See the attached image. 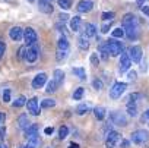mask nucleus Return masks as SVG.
Instances as JSON below:
<instances>
[{
    "instance_id": "nucleus-41",
    "label": "nucleus",
    "mask_w": 149,
    "mask_h": 148,
    "mask_svg": "<svg viewBox=\"0 0 149 148\" xmlns=\"http://www.w3.org/2000/svg\"><path fill=\"white\" fill-rule=\"evenodd\" d=\"M111 24H113V21H108L107 24H104V25H102V28H101V29H102V32H104V34L110 31V27H111Z\"/></svg>"
},
{
    "instance_id": "nucleus-3",
    "label": "nucleus",
    "mask_w": 149,
    "mask_h": 148,
    "mask_svg": "<svg viewBox=\"0 0 149 148\" xmlns=\"http://www.w3.org/2000/svg\"><path fill=\"white\" fill-rule=\"evenodd\" d=\"M121 135L116 130H108L107 138H105V147L107 148H118V144L121 141Z\"/></svg>"
},
{
    "instance_id": "nucleus-45",
    "label": "nucleus",
    "mask_w": 149,
    "mask_h": 148,
    "mask_svg": "<svg viewBox=\"0 0 149 148\" xmlns=\"http://www.w3.org/2000/svg\"><path fill=\"white\" fill-rule=\"evenodd\" d=\"M136 76H137V73H136L134 70H133V72H129V79H130V81H134Z\"/></svg>"
},
{
    "instance_id": "nucleus-33",
    "label": "nucleus",
    "mask_w": 149,
    "mask_h": 148,
    "mask_svg": "<svg viewBox=\"0 0 149 148\" xmlns=\"http://www.w3.org/2000/svg\"><path fill=\"white\" fill-rule=\"evenodd\" d=\"M140 98H143V94H140V93H133V94H130V95H129L127 103H136V101H137V100H140Z\"/></svg>"
},
{
    "instance_id": "nucleus-15",
    "label": "nucleus",
    "mask_w": 149,
    "mask_h": 148,
    "mask_svg": "<svg viewBox=\"0 0 149 148\" xmlns=\"http://www.w3.org/2000/svg\"><path fill=\"white\" fill-rule=\"evenodd\" d=\"M40 11L42 13H53V3H51V0H40V5H38Z\"/></svg>"
},
{
    "instance_id": "nucleus-20",
    "label": "nucleus",
    "mask_w": 149,
    "mask_h": 148,
    "mask_svg": "<svg viewBox=\"0 0 149 148\" xmlns=\"http://www.w3.org/2000/svg\"><path fill=\"white\" fill-rule=\"evenodd\" d=\"M78 44H79V47L82 48V50H86L88 47H89V43H88V35L84 32L79 38H78Z\"/></svg>"
},
{
    "instance_id": "nucleus-39",
    "label": "nucleus",
    "mask_w": 149,
    "mask_h": 148,
    "mask_svg": "<svg viewBox=\"0 0 149 148\" xmlns=\"http://www.w3.org/2000/svg\"><path fill=\"white\" fill-rule=\"evenodd\" d=\"M10 101V90H5L3 91V103H9Z\"/></svg>"
},
{
    "instance_id": "nucleus-24",
    "label": "nucleus",
    "mask_w": 149,
    "mask_h": 148,
    "mask_svg": "<svg viewBox=\"0 0 149 148\" xmlns=\"http://www.w3.org/2000/svg\"><path fill=\"white\" fill-rule=\"evenodd\" d=\"M54 81L60 85V84H63V81H64V73H63V70H60V69H56L54 70Z\"/></svg>"
},
{
    "instance_id": "nucleus-2",
    "label": "nucleus",
    "mask_w": 149,
    "mask_h": 148,
    "mask_svg": "<svg viewBox=\"0 0 149 148\" xmlns=\"http://www.w3.org/2000/svg\"><path fill=\"white\" fill-rule=\"evenodd\" d=\"M130 141L136 145H145L146 142H149V132L145 129H137L132 133Z\"/></svg>"
},
{
    "instance_id": "nucleus-7",
    "label": "nucleus",
    "mask_w": 149,
    "mask_h": 148,
    "mask_svg": "<svg viewBox=\"0 0 149 148\" xmlns=\"http://www.w3.org/2000/svg\"><path fill=\"white\" fill-rule=\"evenodd\" d=\"M24 40H25L26 46H32V44H35L37 40H38L37 32H35L32 28H26V29H24Z\"/></svg>"
},
{
    "instance_id": "nucleus-12",
    "label": "nucleus",
    "mask_w": 149,
    "mask_h": 148,
    "mask_svg": "<svg viewBox=\"0 0 149 148\" xmlns=\"http://www.w3.org/2000/svg\"><path fill=\"white\" fill-rule=\"evenodd\" d=\"M92 8H94V3L91 2V0H81V2L78 3V6H76L78 12H81V13H86V12L92 11Z\"/></svg>"
},
{
    "instance_id": "nucleus-51",
    "label": "nucleus",
    "mask_w": 149,
    "mask_h": 148,
    "mask_svg": "<svg viewBox=\"0 0 149 148\" xmlns=\"http://www.w3.org/2000/svg\"><path fill=\"white\" fill-rule=\"evenodd\" d=\"M58 19H60V21H61V22H66V21H67V19H69V16H67V15H63V13H61V15H60V16H58Z\"/></svg>"
},
{
    "instance_id": "nucleus-1",
    "label": "nucleus",
    "mask_w": 149,
    "mask_h": 148,
    "mask_svg": "<svg viewBox=\"0 0 149 148\" xmlns=\"http://www.w3.org/2000/svg\"><path fill=\"white\" fill-rule=\"evenodd\" d=\"M123 29L124 34L130 40H137L139 37V25H137V18L133 13H126L123 18Z\"/></svg>"
},
{
    "instance_id": "nucleus-28",
    "label": "nucleus",
    "mask_w": 149,
    "mask_h": 148,
    "mask_svg": "<svg viewBox=\"0 0 149 148\" xmlns=\"http://www.w3.org/2000/svg\"><path fill=\"white\" fill-rule=\"evenodd\" d=\"M98 50H100V56H101V59H102V60H107V59H108V51H107L105 43H101L100 47H98Z\"/></svg>"
},
{
    "instance_id": "nucleus-36",
    "label": "nucleus",
    "mask_w": 149,
    "mask_h": 148,
    "mask_svg": "<svg viewBox=\"0 0 149 148\" xmlns=\"http://www.w3.org/2000/svg\"><path fill=\"white\" fill-rule=\"evenodd\" d=\"M67 133H69V129H67L66 126H61V128L58 129V138H60L61 141L67 138Z\"/></svg>"
},
{
    "instance_id": "nucleus-44",
    "label": "nucleus",
    "mask_w": 149,
    "mask_h": 148,
    "mask_svg": "<svg viewBox=\"0 0 149 148\" xmlns=\"http://www.w3.org/2000/svg\"><path fill=\"white\" fill-rule=\"evenodd\" d=\"M140 120H142V122H146V120H149V109H148V110H146V112L142 114Z\"/></svg>"
},
{
    "instance_id": "nucleus-23",
    "label": "nucleus",
    "mask_w": 149,
    "mask_h": 148,
    "mask_svg": "<svg viewBox=\"0 0 149 148\" xmlns=\"http://www.w3.org/2000/svg\"><path fill=\"white\" fill-rule=\"evenodd\" d=\"M127 113L132 117L137 116V106H136V103H127Z\"/></svg>"
},
{
    "instance_id": "nucleus-56",
    "label": "nucleus",
    "mask_w": 149,
    "mask_h": 148,
    "mask_svg": "<svg viewBox=\"0 0 149 148\" xmlns=\"http://www.w3.org/2000/svg\"><path fill=\"white\" fill-rule=\"evenodd\" d=\"M28 2H29V3H32V2H34V0H28Z\"/></svg>"
},
{
    "instance_id": "nucleus-49",
    "label": "nucleus",
    "mask_w": 149,
    "mask_h": 148,
    "mask_svg": "<svg viewBox=\"0 0 149 148\" xmlns=\"http://www.w3.org/2000/svg\"><path fill=\"white\" fill-rule=\"evenodd\" d=\"M5 135H6V128H0V139H3L5 138Z\"/></svg>"
},
{
    "instance_id": "nucleus-4",
    "label": "nucleus",
    "mask_w": 149,
    "mask_h": 148,
    "mask_svg": "<svg viewBox=\"0 0 149 148\" xmlns=\"http://www.w3.org/2000/svg\"><path fill=\"white\" fill-rule=\"evenodd\" d=\"M105 47H107V51H108V54H111V56H118L120 53H121V50H123V44L121 43H118L117 40H108L107 43H105Z\"/></svg>"
},
{
    "instance_id": "nucleus-11",
    "label": "nucleus",
    "mask_w": 149,
    "mask_h": 148,
    "mask_svg": "<svg viewBox=\"0 0 149 148\" xmlns=\"http://www.w3.org/2000/svg\"><path fill=\"white\" fill-rule=\"evenodd\" d=\"M26 107H28V113H31L32 116H38V114H40V107H38V100H37L35 97L26 101Z\"/></svg>"
},
{
    "instance_id": "nucleus-38",
    "label": "nucleus",
    "mask_w": 149,
    "mask_h": 148,
    "mask_svg": "<svg viewBox=\"0 0 149 148\" xmlns=\"http://www.w3.org/2000/svg\"><path fill=\"white\" fill-rule=\"evenodd\" d=\"M124 35V29L123 28H116V29H113V37L114 38H121Z\"/></svg>"
},
{
    "instance_id": "nucleus-52",
    "label": "nucleus",
    "mask_w": 149,
    "mask_h": 148,
    "mask_svg": "<svg viewBox=\"0 0 149 148\" xmlns=\"http://www.w3.org/2000/svg\"><path fill=\"white\" fill-rule=\"evenodd\" d=\"M142 12H143L146 16H149V8H148V6H143V8H142Z\"/></svg>"
},
{
    "instance_id": "nucleus-25",
    "label": "nucleus",
    "mask_w": 149,
    "mask_h": 148,
    "mask_svg": "<svg viewBox=\"0 0 149 148\" xmlns=\"http://www.w3.org/2000/svg\"><path fill=\"white\" fill-rule=\"evenodd\" d=\"M73 73L76 75L79 79H86V73H85V69L84 67H73Z\"/></svg>"
},
{
    "instance_id": "nucleus-43",
    "label": "nucleus",
    "mask_w": 149,
    "mask_h": 148,
    "mask_svg": "<svg viewBox=\"0 0 149 148\" xmlns=\"http://www.w3.org/2000/svg\"><path fill=\"white\" fill-rule=\"evenodd\" d=\"M5 48H6L5 43H3V41H0V59H2L3 54H5Z\"/></svg>"
},
{
    "instance_id": "nucleus-31",
    "label": "nucleus",
    "mask_w": 149,
    "mask_h": 148,
    "mask_svg": "<svg viewBox=\"0 0 149 148\" xmlns=\"http://www.w3.org/2000/svg\"><path fill=\"white\" fill-rule=\"evenodd\" d=\"M57 87H58V84H57L54 79H51V81L47 84V90H45V91H47L48 94H51V93H56V91H57Z\"/></svg>"
},
{
    "instance_id": "nucleus-16",
    "label": "nucleus",
    "mask_w": 149,
    "mask_h": 148,
    "mask_svg": "<svg viewBox=\"0 0 149 148\" xmlns=\"http://www.w3.org/2000/svg\"><path fill=\"white\" fill-rule=\"evenodd\" d=\"M41 145V139L38 135H34V136H29L26 144L24 145V148H40Z\"/></svg>"
},
{
    "instance_id": "nucleus-18",
    "label": "nucleus",
    "mask_w": 149,
    "mask_h": 148,
    "mask_svg": "<svg viewBox=\"0 0 149 148\" xmlns=\"http://www.w3.org/2000/svg\"><path fill=\"white\" fill-rule=\"evenodd\" d=\"M81 25H82V19L81 16H73L72 21H70V28L74 31V32H78L81 29Z\"/></svg>"
},
{
    "instance_id": "nucleus-27",
    "label": "nucleus",
    "mask_w": 149,
    "mask_h": 148,
    "mask_svg": "<svg viewBox=\"0 0 149 148\" xmlns=\"http://www.w3.org/2000/svg\"><path fill=\"white\" fill-rule=\"evenodd\" d=\"M94 114H95V117L98 120H102L105 117V109L104 107H95L94 109Z\"/></svg>"
},
{
    "instance_id": "nucleus-19",
    "label": "nucleus",
    "mask_w": 149,
    "mask_h": 148,
    "mask_svg": "<svg viewBox=\"0 0 149 148\" xmlns=\"http://www.w3.org/2000/svg\"><path fill=\"white\" fill-rule=\"evenodd\" d=\"M34 135H38V125H37V123H32V125H29V126L25 129V136H26V138L34 136Z\"/></svg>"
},
{
    "instance_id": "nucleus-26",
    "label": "nucleus",
    "mask_w": 149,
    "mask_h": 148,
    "mask_svg": "<svg viewBox=\"0 0 149 148\" xmlns=\"http://www.w3.org/2000/svg\"><path fill=\"white\" fill-rule=\"evenodd\" d=\"M57 48H58V50H69V41H67V38H66L64 35L58 40Z\"/></svg>"
},
{
    "instance_id": "nucleus-53",
    "label": "nucleus",
    "mask_w": 149,
    "mask_h": 148,
    "mask_svg": "<svg viewBox=\"0 0 149 148\" xmlns=\"http://www.w3.org/2000/svg\"><path fill=\"white\" fill-rule=\"evenodd\" d=\"M67 148H79V145H78V144H74V142H72Z\"/></svg>"
},
{
    "instance_id": "nucleus-10",
    "label": "nucleus",
    "mask_w": 149,
    "mask_h": 148,
    "mask_svg": "<svg viewBox=\"0 0 149 148\" xmlns=\"http://www.w3.org/2000/svg\"><path fill=\"white\" fill-rule=\"evenodd\" d=\"M130 65H132V60L129 57V53H121V59H120V63H118V69L120 72H126L130 69Z\"/></svg>"
},
{
    "instance_id": "nucleus-47",
    "label": "nucleus",
    "mask_w": 149,
    "mask_h": 148,
    "mask_svg": "<svg viewBox=\"0 0 149 148\" xmlns=\"http://www.w3.org/2000/svg\"><path fill=\"white\" fill-rule=\"evenodd\" d=\"M91 63H92V65H97V63H98V56H97V54H92V56H91Z\"/></svg>"
},
{
    "instance_id": "nucleus-46",
    "label": "nucleus",
    "mask_w": 149,
    "mask_h": 148,
    "mask_svg": "<svg viewBox=\"0 0 149 148\" xmlns=\"http://www.w3.org/2000/svg\"><path fill=\"white\" fill-rule=\"evenodd\" d=\"M5 120H6V114H5L3 112H0V126L5 123Z\"/></svg>"
},
{
    "instance_id": "nucleus-29",
    "label": "nucleus",
    "mask_w": 149,
    "mask_h": 148,
    "mask_svg": "<svg viewBox=\"0 0 149 148\" xmlns=\"http://www.w3.org/2000/svg\"><path fill=\"white\" fill-rule=\"evenodd\" d=\"M25 104H26V98H25L24 95H19V97L13 101L12 106H13L15 109H19V107H22V106H25Z\"/></svg>"
},
{
    "instance_id": "nucleus-37",
    "label": "nucleus",
    "mask_w": 149,
    "mask_h": 148,
    "mask_svg": "<svg viewBox=\"0 0 149 148\" xmlns=\"http://www.w3.org/2000/svg\"><path fill=\"white\" fill-rule=\"evenodd\" d=\"M84 93H85V90H84L82 87H79L76 91L73 93V98H74V100H81V98L84 97Z\"/></svg>"
},
{
    "instance_id": "nucleus-40",
    "label": "nucleus",
    "mask_w": 149,
    "mask_h": 148,
    "mask_svg": "<svg viewBox=\"0 0 149 148\" xmlns=\"http://www.w3.org/2000/svg\"><path fill=\"white\" fill-rule=\"evenodd\" d=\"M118 147H120V148H129V147H130V141H127V139H121L120 144H118Z\"/></svg>"
},
{
    "instance_id": "nucleus-14",
    "label": "nucleus",
    "mask_w": 149,
    "mask_h": 148,
    "mask_svg": "<svg viewBox=\"0 0 149 148\" xmlns=\"http://www.w3.org/2000/svg\"><path fill=\"white\" fill-rule=\"evenodd\" d=\"M45 82H47V75H45V73H38V75L32 79V87H34L35 90H38V88H41Z\"/></svg>"
},
{
    "instance_id": "nucleus-34",
    "label": "nucleus",
    "mask_w": 149,
    "mask_h": 148,
    "mask_svg": "<svg viewBox=\"0 0 149 148\" xmlns=\"http://www.w3.org/2000/svg\"><path fill=\"white\" fill-rule=\"evenodd\" d=\"M114 18H116V13H114V12H104V13L101 15V19L105 21V22H108V21H114Z\"/></svg>"
},
{
    "instance_id": "nucleus-6",
    "label": "nucleus",
    "mask_w": 149,
    "mask_h": 148,
    "mask_svg": "<svg viewBox=\"0 0 149 148\" xmlns=\"http://www.w3.org/2000/svg\"><path fill=\"white\" fill-rule=\"evenodd\" d=\"M110 120H111L113 125H117V126H126L127 125V117L120 112L110 113Z\"/></svg>"
},
{
    "instance_id": "nucleus-35",
    "label": "nucleus",
    "mask_w": 149,
    "mask_h": 148,
    "mask_svg": "<svg viewBox=\"0 0 149 148\" xmlns=\"http://www.w3.org/2000/svg\"><path fill=\"white\" fill-rule=\"evenodd\" d=\"M67 54H69V50H58V48H57V60H58V62L64 60V59L67 57Z\"/></svg>"
},
{
    "instance_id": "nucleus-13",
    "label": "nucleus",
    "mask_w": 149,
    "mask_h": 148,
    "mask_svg": "<svg viewBox=\"0 0 149 148\" xmlns=\"http://www.w3.org/2000/svg\"><path fill=\"white\" fill-rule=\"evenodd\" d=\"M9 37H10L13 41H19V40L24 38V29H22L21 27H13V28H10V31H9Z\"/></svg>"
},
{
    "instance_id": "nucleus-57",
    "label": "nucleus",
    "mask_w": 149,
    "mask_h": 148,
    "mask_svg": "<svg viewBox=\"0 0 149 148\" xmlns=\"http://www.w3.org/2000/svg\"><path fill=\"white\" fill-rule=\"evenodd\" d=\"M47 148H53V147H47Z\"/></svg>"
},
{
    "instance_id": "nucleus-32",
    "label": "nucleus",
    "mask_w": 149,
    "mask_h": 148,
    "mask_svg": "<svg viewBox=\"0 0 149 148\" xmlns=\"http://www.w3.org/2000/svg\"><path fill=\"white\" fill-rule=\"evenodd\" d=\"M72 3H73V0H58V6L64 11H69L72 8Z\"/></svg>"
},
{
    "instance_id": "nucleus-8",
    "label": "nucleus",
    "mask_w": 149,
    "mask_h": 148,
    "mask_svg": "<svg viewBox=\"0 0 149 148\" xmlns=\"http://www.w3.org/2000/svg\"><path fill=\"white\" fill-rule=\"evenodd\" d=\"M25 59H26V62H29V63H32V62H35V60L38 59V46H37V43L32 44V46H29V47L26 48Z\"/></svg>"
},
{
    "instance_id": "nucleus-50",
    "label": "nucleus",
    "mask_w": 149,
    "mask_h": 148,
    "mask_svg": "<svg viewBox=\"0 0 149 148\" xmlns=\"http://www.w3.org/2000/svg\"><path fill=\"white\" fill-rule=\"evenodd\" d=\"M25 53H26V47H22L19 50V57H25Z\"/></svg>"
},
{
    "instance_id": "nucleus-5",
    "label": "nucleus",
    "mask_w": 149,
    "mask_h": 148,
    "mask_svg": "<svg viewBox=\"0 0 149 148\" xmlns=\"http://www.w3.org/2000/svg\"><path fill=\"white\" fill-rule=\"evenodd\" d=\"M127 90V84H124V82H116L113 87H111V90H110V97L111 98H120L123 94H124V91Z\"/></svg>"
},
{
    "instance_id": "nucleus-21",
    "label": "nucleus",
    "mask_w": 149,
    "mask_h": 148,
    "mask_svg": "<svg viewBox=\"0 0 149 148\" xmlns=\"http://www.w3.org/2000/svg\"><path fill=\"white\" fill-rule=\"evenodd\" d=\"M85 34L88 37H95L97 35V27L94 24H86L85 25Z\"/></svg>"
},
{
    "instance_id": "nucleus-17",
    "label": "nucleus",
    "mask_w": 149,
    "mask_h": 148,
    "mask_svg": "<svg viewBox=\"0 0 149 148\" xmlns=\"http://www.w3.org/2000/svg\"><path fill=\"white\" fill-rule=\"evenodd\" d=\"M16 125H18V128L19 129H22V130H25L31 123H29V119H28V114H21L19 117H18V122H16Z\"/></svg>"
},
{
    "instance_id": "nucleus-30",
    "label": "nucleus",
    "mask_w": 149,
    "mask_h": 148,
    "mask_svg": "<svg viewBox=\"0 0 149 148\" xmlns=\"http://www.w3.org/2000/svg\"><path fill=\"white\" fill-rule=\"evenodd\" d=\"M54 106H56V100H53V98H45V100L41 101V107L42 109H51Z\"/></svg>"
},
{
    "instance_id": "nucleus-55",
    "label": "nucleus",
    "mask_w": 149,
    "mask_h": 148,
    "mask_svg": "<svg viewBox=\"0 0 149 148\" xmlns=\"http://www.w3.org/2000/svg\"><path fill=\"white\" fill-rule=\"evenodd\" d=\"M137 3H139V5H140V6H142V5H143V3H142V0H137Z\"/></svg>"
},
{
    "instance_id": "nucleus-9",
    "label": "nucleus",
    "mask_w": 149,
    "mask_h": 148,
    "mask_svg": "<svg viewBox=\"0 0 149 148\" xmlns=\"http://www.w3.org/2000/svg\"><path fill=\"white\" fill-rule=\"evenodd\" d=\"M129 57H130V60H132L133 63H139V62L142 60V47H139V46L130 47V50H129Z\"/></svg>"
},
{
    "instance_id": "nucleus-48",
    "label": "nucleus",
    "mask_w": 149,
    "mask_h": 148,
    "mask_svg": "<svg viewBox=\"0 0 149 148\" xmlns=\"http://www.w3.org/2000/svg\"><path fill=\"white\" fill-rule=\"evenodd\" d=\"M53 132H54V128H53V126H51V128H45V129H44V133H45V135H51Z\"/></svg>"
},
{
    "instance_id": "nucleus-22",
    "label": "nucleus",
    "mask_w": 149,
    "mask_h": 148,
    "mask_svg": "<svg viewBox=\"0 0 149 148\" xmlns=\"http://www.w3.org/2000/svg\"><path fill=\"white\" fill-rule=\"evenodd\" d=\"M91 110H92V107H91L89 104H79V106H78V109H76V113H78L79 116H82V114L89 113Z\"/></svg>"
},
{
    "instance_id": "nucleus-54",
    "label": "nucleus",
    "mask_w": 149,
    "mask_h": 148,
    "mask_svg": "<svg viewBox=\"0 0 149 148\" xmlns=\"http://www.w3.org/2000/svg\"><path fill=\"white\" fill-rule=\"evenodd\" d=\"M0 148H8V144L6 142H0Z\"/></svg>"
},
{
    "instance_id": "nucleus-42",
    "label": "nucleus",
    "mask_w": 149,
    "mask_h": 148,
    "mask_svg": "<svg viewBox=\"0 0 149 148\" xmlns=\"http://www.w3.org/2000/svg\"><path fill=\"white\" fill-rule=\"evenodd\" d=\"M92 85H94V88H95V90H101V88H102V82H101L100 79H95Z\"/></svg>"
}]
</instances>
